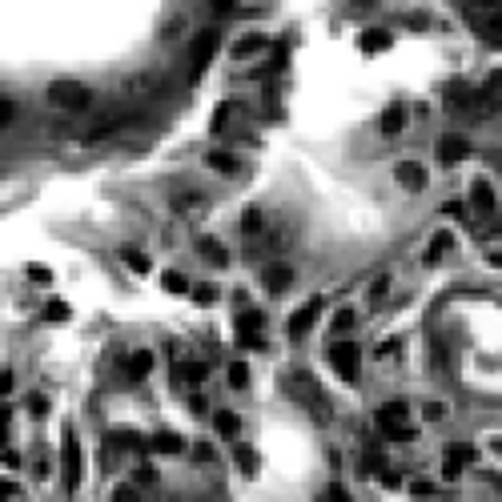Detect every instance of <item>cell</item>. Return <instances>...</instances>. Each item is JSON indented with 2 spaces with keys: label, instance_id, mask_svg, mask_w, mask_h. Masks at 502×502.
I'll use <instances>...</instances> for the list:
<instances>
[{
  "label": "cell",
  "instance_id": "32",
  "mask_svg": "<svg viewBox=\"0 0 502 502\" xmlns=\"http://www.w3.org/2000/svg\"><path fill=\"white\" fill-rule=\"evenodd\" d=\"M354 325V310H338L334 314V330H350Z\"/></svg>",
  "mask_w": 502,
  "mask_h": 502
},
{
  "label": "cell",
  "instance_id": "29",
  "mask_svg": "<svg viewBox=\"0 0 502 502\" xmlns=\"http://www.w3.org/2000/svg\"><path fill=\"white\" fill-rule=\"evenodd\" d=\"M261 41H265V37H257V32H250V37H245L241 45L233 48V52H237V57H250V52H257V48H261Z\"/></svg>",
  "mask_w": 502,
  "mask_h": 502
},
{
  "label": "cell",
  "instance_id": "28",
  "mask_svg": "<svg viewBox=\"0 0 502 502\" xmlns=\"http://www.w3.org/2000/svg\"><path fill=\"white\" fill-rule=\"evenodd\" d=\"M161 285H165L169 294H185V290H189V281H185L181 274H173V270H169V274L161 277Z\"/></svg>",
  "mask_w": 502,
  "mask_h": 502
},
{
  "label": "cell",
  "instance_id": "7",
  "mask_svg": "<svg viewBox=\"0 0 502 502\" xmlns=\"http://www.w3.org/2000/svg\"><path fill=\"white\" fill-rule=\"evenodd\" d=\"M61 446H65V490H77L81 486V446H77V434L65 430V438H61Z\"/></svg>",
  "mask_w": 502,
  "mask_h": 502
},
{
  "label": "cell",
  "instance_id": "9",
  "mask_svg": "<svg viewBox=\"0 0 502 502\" xmlns=\"http://www.w3.org/2000/svg\"><path fill=\"white\" fill-rule=\"evenodd\" d=\"M470 157V141L466 137H442L438 141V161L442 165H458V161Z\"/></svg>",
  "mask_w": 502,
  "mask_h": 502
},
{
  "label": "cell",
  "instance_id": "26",
  "mask_svg": "<svg viewBox=\"0 0 502 502\" xmlns=\"http://www.w3.org/2000/svg\"><path fill=\"white\" fill-rule=\"evenodd\" d=\"M117 446H125V450H137V454H141V450H149V442H145V438H137L133 430H121V434H117Z\"/></svg>",
  "mask_w": 502,
  "mask_h": 502
},
{
  "label": "cell",
  "instance_id": "2",
  "mask_svg": "<svg viewBox=\"0 0 502 502\" xmlns=\"http://www.w3.org/2000/svg\"><path fill=\"white\" fill-rule=\"evenodd\" d=\"M48 101H52L57 109H65V113H81V109L92 105V92L85 89L81 81H52V85H48Z\"/></svg>",
  "mask_w": 502,
  "mask_h": 502
},
{
  "label": "cell",
  "instance_id": "12",
  "mask_svg": "<svg viewBox=\"0 0 502 502\" xmlns=\"http://www.w3.org/2000/svg\"><path fill=\"white\" fill-rule=\"evenodd\" d=\"M149 370H153V354H149V350H137V354L125 362V378H129V382H141V378H149Z\"/></svg>",
  "mask_w": 502,
  "mask_h": 502
},
{
  "label": "cell",
  "instance_id": "4",
  "mask_svg": "<svg viewBox=\"0 0 502 502\" xmlns=\"http://www.w3.org/2000/svg\"><path fill=\"white\" fill-rule=\"evenodd\" d=\"M161 89H165V72L161 69H141L125 81V92L137 97V101H149V97H157Z\"/></svg>",
  "mask_w": 502,
  "mask_h": 502
},
{
  "label": "cell",
  "instance_id": "33",
  "mask_svg": "<svg viewBox=\"0 0 502 502\" xmlns=\"http://www.w3.org/2000/svg\"><path fill=\"white\" fill-rule=\"evenodd\" d=\"M229 113H233V105H221V109H217V117H213V129H217V133L229 125Z\"/></svg>",
  "mask_w": 502,
  "mask_h": 502
},
{
  "label": "cell",
  "instance_id": "45",
  "mask_svg": "<svg viewBox=\"0 0 502 502\" xmlns=\"http://www.w3.org/2000/svg\"><path fill=\"white\" fill-rule=\"evenodd\" d=\"M442 414H446V410H442V406H438V402H430V406H426V418H430V422H438V418H442Z\"/></svg>",
  "mask_w": 502,
  "mask_h": 502
},
{
  "label": "cell",
  "instance_id": "25",
  "mask_svg": "<svg viewBox=\"0 0 502 502\" xmlns=\"http://www.w3.org/2000/svg\"><path fill=\"white\" fill-rule=\"evenodd\" d=\"M229 386H233V390H245V386H250V370H245V362H233V365H229Z\"/></svg>",
  "mask_w": 502,
  "mask_h": 502
},
{
  "label": "cell",
  "instance_id": "18",
  "mask_svg": "<svg viewBox=\"0 0 502 502\" xmlns=\"http://www.w3.org/2000/svg\"><path fill=\"white\" fill-rule=\"evenodd\" d=\"M213 426L225 434V438H233V434L241 430V418H237L233 410H217V414H213Z\"/></svg>",
  "mask_w": 502,
  "mask_h": 502
},
{
  "label": "cell",
  "instance_id": "40",
  "mask_svg": "<svg viewBox=\"0 0 502 502\" xmlns=\"http://www.w3.org/2000/svg\"><path fill=\"white\" fill-rule=\"evenodd\" d=\"M8 394H12V374L4 370V374H0V398H8Z\"/></svg>",
  "mask_w": 502,
  "mask_h": 502
},
{
  "label": "cell",
  "instance_id": "1",
  "mask_svg": "<svg viewBox=\"0 0 502 502\" xmlns=\"http://www.w3.org/2000/svg\"><path fill=\"white\" fill-rule=\"evenodd\" d=\"M285 390L294 394V402H297V406H301L305 414H310L314 422H321V426H325V422L334 418V406H330V398L321 394V386L314 382V374H305V370H294V374L285 378Z\"/></svg>",
  "mask_w": 502,
  "mask_h": 502
},
{
  "label": "cell",
  "instance_id": "36",
  "mask_svg": "<svg viewBox=\"0 0 502 502\" xmlns=\"http://www.w3.org/2000/svg\"><path fill=\"white\" fill-rule=\"evenodd\" d=\"M17 494H21V486H17V482L0 479V499H17Z\"/></svg>",
  "mask_w": 502,
  "mask_h": 502
},
{
  "label": "cell",
  "instance_id": "21",
  "mask_svg": "<svg viewBox=\"0 0 502 502\" xmlns=\"http://www.w3.org/2000/svg\"><path fill=\"white\" fill-rule=\"evenodd\" d=\"M121 257H125V261H129L137 274H149V257H145L141 250H133V245H121Z\"/></svg>",
  "mask_w": 502,
  "mask_h": 502
},
{
  "label": "cell",
  "instance_id": "3",
  "mask_svg": "<svg viewBox=\"0 0 502 502\" xmlns=\"http://www.w3.org/2000/svg\"><path fill=\"white\" fill-rule=\"evenodd\" d=\"M378 426L390 434V438H414V430H410V406L406 402H382L378 406Z\"/></svg>",
  "mask_w": 502,
  "mask_h": 502
},
{
  "label": "cell",
  "instance_id": "35",
  "mask_svg": "<svg viewBox=\"0 0 502 502\" xmlns=\"http://www.w3.org/2000/svg\"><path fill=\"white\" fill-rule=\"evenodd\" d=\"M12 117H17L12 101H0V129H4V125H12Z\"/></svg>",
  "mask_w": 502,
  "mask_h": 502
},
{
  "label": "cell",
  "instance_id": "44",
  "mask_svg": "<svg viewBox=\"0 0 502 502\" xmlns=\"http://www.w3.org/2000/svg\"><path fill=\"white\" fill-rule=\"evenodd\" d=\"M209 4H213L217 12H233V4H237V0H209Z\"/></svg>",
  "mask_w": 502,
  "mask_h": 502
},
{
  "label": "cell",
  "instance_id": "20",
  "mask_svg": "<svg viewBox=\"0 0 502 502\" xmlns=\"http://www.w3.org/2000/svg\"><path fill=\"white\" fill-rule=\"evenodd\" d=\"M197 250H201V257H205V261H213V265H225V261H229L225 245H217V241H201Z\"/></svg>",
  "mask_w": 502,
  "mask_h": 502
},
{
  "label": "cell",
  "instance_id": "31",
  "mask_svg": "<svg viewBox=\"0 0 502 502\" xmlns=\"http://www.w3.org/2000/svg\"><path fill=\"white\" fill-rule=\"evenodd\" d=\"M458 474H462V462H458V458H450V454H446V466H442V479H446V482H454Z\"/></svg>",
  "mask_w": 502,
  "mask_h": 502
},
{
  "label": "cell",
  "instance_id": "23",
  "mask_svg": "<svg viewBox=\"0 0 502 502\" xmlns=\"http://www.w3.org/2000/svg\"><path fill=\"white\" fill-rule=\"evenodd\" d=\"M362 48H365V52H386V48H390V32H365Z\"/></svg>",
  "mask_w": 502,
  "mask_h": 502
},
{
  "label": "cell",
  "instance_id": "8",
  "mask_svg": "<svg viewBox=\"0 0 502 502\" xmlns=\"http://www.w3.org/2000/svg\"><path fill=\"white\" fill-rule=\"evenodd\" d=\"M318 314H321V297H310L301 310H297L294 318H290V338H301L314 321H318Z\"/></svg>",
  "mask_w": 502,
  "mask_h": 502
},
{
  "label": "cell",
  "instance_id": "6",
  "mask_svg": "<svg viewBox=\"0 0 502 502\" xmlns=\"http://www.w3.org/2000/svg\"><path fill=\"white\" fill-rule=\"evenodd\" d=\"M217 41H221V37H217L213 28L197 32V37H193V45H189V69H193V72L205 69L209 61H213V52H217Z\"/></svg>",
  "mask_w": 502,
  "mask_h": 502
},
{
  "label": "cell",
  "instance_id": "37",
  "mask_svg": "<svg viewBox=\"0 0 502 502\" xmlns=\"http://www.w3.org/2000/svg\"><path fill=\"white\" fill-rule=\"evenodd\" d=\"M28 277H32L37 285H48V281H52V274H48V270H41V265H32V270H28Z\"/></svg>",
  "mask_w": 502,
  "mask_h": 502
},
{
  "label": "cell",
  "instance_id": "13",
  "mask_svg": "<svg viewBox=\"0 0 502 502\" xmlns=\"http://www.w3.org/2000/svg\"><path fill=\"white\" fill-rule=\"evenodd\" d=\"M406 129V105H390L382 113V137H398Z\"/></svg>",
  "mask_w": 502,
  "mask_h": 502
},
{
  "label": "cell",
  "instance_id": "14",
  "mask_svg": "<svg viewBox=\"0 0 502 502\" xmlns=\"http://www.w3.org/2000/svg\"><path fill=\"white\" fill-rule=\"evenodd\" d=\"M470 205L479 209V213H494V189L486 181H474L470 185Z\"/></svg>",
  "mask_w": 502,
  "mask_h": 502
},
{
  "label": "cell",
  "instance_id": "27",
  "mask_svg": "<svg viewBox=\"0 0 502 502\" xmlns=\"http://www.w3.org/2000/svg\"><path fill=\"white\" fill-rule=\"evenodd\" d=\"M446 454L458 458V462L466 466V462H474V458H479V450H474V446H466V442H454V446H446Z\"/></svg>",
  "mask_w": 502,
  "mask_h": 502
},
{
  "label": "cell",
  "instance_id": "10",
  "mask_svg": "<svg viewBox=\"0 0 502 502\" xmlns=\"http://www.w3.org/2000/svg\"><path fill=\"white\" fill-rule=\"evenodd\" d=\"M394 177H398L402 189H410V193H422V189H426V169H422L418 161H402Z\"/></svg>",
  "mask_w": 502,
  "mask_h": 502
},
{
  "label": "cell",
  "instance_id": "48",
  "mask_svg": "<svg viewBox=\"0 0 502 502\" xmlns=\"http://www.w3.org/2000/svg\"><path fill=\"white\" fill-rule=\"evenodd\" d=\"M490 261H494V265H502V253H490Z\"/></svg>",
  "mask_w": 502,
  "mask_h": 502
},
{
  "label": "cell",
  "instance_id": "42",
  "mask_svg": "<svg viewBox=\"0 0 502 502\" xmlns=\"http://www.w3.org/2000/svg\"><path fill=\"white\" fill-rule=\"evenodd\" d=\"M414 494H418V499H430L434 486H430V482H414Z\"/></svg>",
  "mask_w": 502,
  "mask_h": 502
},
{
  "label": "cell",
  "instance_id": "46",
  "mask_svg": "<svg viewBox=\"0 0 502 502\" xmlns=\"http://www.w3.org/2000/svg\"><path fill=\"white\" fill-rule=\"evenodd\" d=\"M4 426H8V406H0V446H4Z\"/></svg>",
  "mask_w": 502,
  "mask_h": 502
},
{
  "label": "cell",
  "instance_id": "41",
  "mask_svg": "<svg viewBox=\"0 0 502 502\" xmlns=\"http://www.w3.org/2000/svg\"><path fill=\"white\" fill-rule=\"evenodd\" d=\"M113 499H121V502H133L137 499V490H133V486H117V494Z\"/></svg>",
  "mask_w": 502,
  "mask_h": 502
},
{
  "label": "cell",
  "instance_id": "47",
  "mask_svg": "<svg viewBox=\"0 0 502 502\" xmlns=\"http://www.w3.org/2000/svg\"><path fill=\"white\" fill-rule=\"evenodd\" d=\"M28 410H32V414H45V410H48L45 398H32V402H28Z\"/></svg>",
  "mask_w": 502,
  "mask_h": 502
},
{
  "label": "cell",
  "instance_id": "17",
  "mask_svg": "<svg viewBox=\"0 0 502 502\" xmlns=\"http://www.w3.org/2000/svg\"><path fill=\"white\" fill-rule=\"evenodd\" d=\"M479 32L486 37V41H490V45H499V48H502V4L494 8V12H490V21L482 24Z\"/></svg>",
  "mask_w": 502,
  "mask_h": 502
},
{
  "label": "cell",
  "instance_id": "16",
  "mask_svg": "<svg viewBox=\"0 0 502 502\" xmlns=\"http://www.w3.org/2000/svg\"><path fill=\"white\" fill-rule=\"evenodd\" d=\"M290 281H294V270H290V265H270V270H265V290H270V294H281Z\"/></svg>",
  "mask_w": 502,
  "mask_h": 502
},
{
  "label": "cell",
  "instance_id": "30",
  "mask_svg": "<svg viewBox=\"0 0 502 502\" xmlns=\"http://www.w3.org/2000/svg\"><path fill=\"white\" fill-rule=\"evenodd\" d=\"M253 450H237V466H241V474H253V470H257V462H253Z\"/></svg>",
  "mask_w": 502,
  "mask_h": 502
},
{
  "label": "cell",
  "instance_id": "34",
  "mask_svg": "<svg viewBox=\"0 0 502 502\" xmlns=\"http://www.w3.org/2000/svg\"><path fill=\"white\" fill-rule=\"evenodd\" d=\"M48 318L65 321V318H69V305H65V301H48Z\"/></svg>",
  "mask_w": 502,
  "mask_h": 502
},
{
  "label": "cell",
  "instance_id": "39",
  "mask_svg": "<svg viewBox=\"0 0 502 502\" xmlns=\"http://www.w3.org/2000/svg\"><path fill=\"white\" fill-rule=\"evenodd\" d=\"M193 294H197V301H201V305H209V301H213V297H217V290H209V285H197V290H193Z\"/></svg>",
  "mask_w": 502,
  "mask_h": 502
},
{
  "label": "cell",
  "instance_id": "38",
  "mask_svg": "<svg viewBox=\"0 0 502 502\" xmlns=\"http://www.w3.org/2000/svg\"><path fill=\"white\" fill-rule=\"evenodd\" d=\"M450 250V237L442 233V237H434V245H430V257H438V253H446Z\"/></svg>",
  "mask_w": 502,
  "mask_h": 502
},
{
  "label": "cell",
  "instance_id": "22",
  "mask_svg": "<svg viewBox=\"0 0 502 502\" xmlns=\"http://www.w3.org/2000/svg\"><path fill=\"white\" fill-rule=\"evenodd\" d=\"M482 97H486L490 105H502V72H490V81L482 85Z\"/></svg>",
  "mask_w": 502,
  "mask_h": 502
},
{
  "label": "cell",
  "instance_id": "5",
  "mask_svg": "<svg viewBox=\"0 0 502 502\" xmlns=\"http://www.w3.org/2000/svg\"><path fill=\"white\" fill-rule=\"evenodd\" d=\"M330 362H334V370H338L342 382H354V378H358V365H362V350L354 342H338L330 350Z\"/></svg>",
  "mask_w": 502,
  "mask_h": 502
},
{
  "label": "cell",
  "instance_id": "11",
  "mask_svg": "<svg viewBox=\"0 0 502 502\" xmlns=\"http://www.w3.org/2000/svg\"><path fill=\"white\" fill-rule=\"evenodd\" d=\"M149 450H153V454H185V438L173 434V430H157L149 438Z\"/></svg>",
  "mask_w": 502,
  "mask_h": 502
},
{
  "label": "cell",
  "instance_id": "15",
  "mask_svg": "<svg viewBox=\"0 0 502 502\" xmlns=\"http://www.w3.org/2000/svg\"><path fill=\"white\" fill-rule=\"evenodd\" d=\"M209 374V365L205 362H197V358H185V362H177V370H173V378H177V382H201V378H205Z\"/></svg>",
  "mask_w": 502,
  "mask_h": 502
},
{
  "label": "cell",
  "instance_id": "19",
  "mask_svg": "<svg viewBox=\"0 0 502 502\" xmlns=\"http://www.w3.org/2000/svg\"><path fill=\"white\" fill-rule=\"evenodd\" d=\"M209 165H213L217 173H225V177H233V173L241 169V161L233 157V153H209Z\"/></svg>",
  "mask_w": 502,
  "mask_h": 502
},
{
  "label": "cell",
  "instance_id": "24",
  "mask_svg": "<svg viewBox=\"0 0 502 502\" xmlns=\"http://www.w3.org/2000/svg\"><path fill=\"white\" fill-rule=\"evenodd\" d=\"M173 209H177V213H197V209H201V193H177Z\"/></svg>",
  "mask_w": 502,
  "mask_h": 502
},
{
  "label": "cell",
  "instance_id": "43",
  "mask_svg": "<svg viewBox=\"0 0 502 502\" xmlns=\"http://www.w3.org/2000/svg\"><path fill=\"white\" fill-rule=\"evenodd\" d=\"M4 466L17 470V466H21V454H17V450H4Z\"/></svg>",
  "mask_w": 502,
  "mask_h": 502
}]
</instances>
